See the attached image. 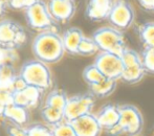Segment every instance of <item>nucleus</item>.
Wrapping results in <instances>:
<instances>
[{
	"mask_svg": "<svg viewBox=\"0 0 154 136\" xmlns=\"http://www.w3.org/2000/svg\"><path fill=\"white\" fill-rule=\"evenodd\" d=\"M32 53L37 60L45 64L57 63L65 53L62 37L57 32H43L32 41Z\"/></svg>",
	"mask_w": 154,
	"mask_h": 136,
	"instance_id": "1",
	"label": "nucleus"
},
{
	"mask_svg": "<svg viewBox=\"0 0 154 136\" xmlns=\"http://www.w3.org/2000/svg\"><path fill=\"white\" fill-rule=\"evenodd\" d=\"M120 122L113 129L105 132L108 136H138L144 128V117L142 113L133 105L120 106Z\"/></svg>",
	"mask_w": 154,
	"mask_h": 136,
	"instance_id": "2",
	"label": "nucleus"
},
{
	"mask_svg": "<svg viewBox=\"0 0 154 136\" xmlns=\"http://www.w3.org/2000/svg\"><path fill=\"white\" fill-rule=\"evenodd\" d=\"M21 77L27 83V85L34 86L41 90H46L51 86V73L47 64L32 60L22 65L19 73Z\"/></svg>",
	"mask_w": 154,
	"mask_h": 136,
	"instance_id": "3",
	"label": "nucleus"
},
{
	"mask_svg": "<svg viewBox=\"0 0 154 136\" xmlns=\"http://www.w3.org/2000/svg\"><path fill=\"white\" fill-rule=\"evenodd\" d=\"M92 38L99 46L100 51L122 56L124 50L127 48L123 32L112 26H105L97 29L93 33Z\"/></svg>",
	"mask_w": 154,
	"mask_h": 136,
	"instance_id": "4",
	"label": "nucleus"
},
{
	"mask_svg": "<svg viewBox=\"0 0 154 136\" xmlns=\"http://www.w3.org/2000/svg\"><path fill=\"white\" fill-rule=\"evenodd\" d=\"M27 24L36 32H56V21L51 17L48 5L42 0H38L31 8L25 10Z\"/></svg>",
	"mask_w": 154,
	"mask_h": 136,
	"instance_id": "5",
	"label": "nucleus"
},
{
	"mask_svg": "<svg viewBox=\"0 0 154 136\" xmlns=\"http://www.w3.org/2000/svg\"><path fill=\"white\" fill-rule=\"evenodd\" d=\"M121 58L124 64V71L121 80L130 85L142 81L146 74V71L143 65L140 55H138L133 49L127 47Z\"/></svg>",
	"mask_w": 154,
	"mask_h": 136,
	"instance_id": "6",
	"label": "nucleus"
},
{
	"mask_svg": "<svg viewBox=\"0 0 154 136\" xmlns=\"http://www.w3.org/2000/svg\"><path fill=\"white\" fill-rule=\"evenodd\" d=\"M26 42V33L12 20L0 21V46L17 49Z\"/></svg>",
	"mask_w": 154,
	"mask_h": 136,
	"instance_id": "7",
	"label": "nucleus"
},
{
	"mask_svg": "<svg viewBox=\"0 0 154 136\" xmlns=\"http://www.w3.org/2000/svg\"><path fill=\"white\" fill-rule=\"evenodd\" d=\"M135 20V13L131 4L126 0H116L108 21L112 27L121 32L127 31Z\"/></svg>",
	"mask_w": 154,
	"mask_h": 136,
	"instance_id": "8",
	"label": "nucleus"
},
{
	"mask_svg": "<svg viewBox=\"0 0 154 136\" xmlns=\"http://www.w3.org/2000/svg\"><path fill=\"white\" fill-rule=\"evenodd\" d=\"M94 104V96L91 93H84L70 96L68 98L64 110L65 120L72 122L83 115L92 113Z\"/></svg>",
	"mask_w": 154,
	"mask_h": 136,
	"instance_id": "9",
	"label": "nucleus"
},
{
	"mask_svg": "<svg viewBox=\"0 0 154 136\" xmlns=\"http://www.w3.org/2000/svg\"><path fill=\"white\" fill-rule=\"evenodd\" d=\"M93 64L101 70V72L107 79L118 81L122 77L124 64L121 56L101 51L99 55H97Z\"/></svg>",
	"mask_w": 154,
	"mask_h": 136,
	"instance_id": "10",
	"label": "nucleus"
},
{
	"mask_svg": "<svg viewBox=\"0 0 154 136\" xmlns=\"http://www.w3.org/2000/svg\"><path fill=\"white\" fill-rule=\"evenodd\" d=\"M75 0H51L48 3V10L51 17L56 22L67 23L73 17L75 13Z\"/></svg>",
	"mask_w": 154,
	"mask_h": 136,
	"instance_id": "11",
	"label": "nucleus"
},
{
	"mask_svg": "<svg viewBox=\"0 0 154 136\" xmlns=\"http://www.w3.org/2000/svg\"><path fill=\"white\" fill-rule=\"evenodd\" d=\"M71 122L77 136H101L103 129L100 126L95 114L89 113L83 115Z\"/></svg>",
	"mask_w": 154,
	"mask_h": 136,
	"instance_id": "12",
	"label": "nucleus"
},
{
	"mask_svg": "<svg viewBox=\"0 0 154 136\" xmlns=\"http://www.w3.org/2000/svg\"><path fill=\"white\" fill-rule=\"evenodd\" d=\"M116 0H89L86 8V17L91 21H103L109 18Z\"/></svg>",
	"mask_w": 154,
	"mask_h": 136,
	"instance_id": "13",
	"label": "nucleus"
},
{
	"mask_svg": "<svg viewBox=\"0 0 154 136\" xmlns=\"http://www.w3.org/2000/svg\"><path fill=\"white\" fill-rule=\"evenodd\" d=\"M95 116L103 131L107 132L118 126L120 122V106L107 104L95 114Z\"/></svg>",
	"mask_w": 154,
	"mask_h": 136,
	"instance_id": "14",
	"label": "nucleus"
},
{
	"mask_svg": "<svg viewBox=\"0 0 154 136\" xmlns=\"http://www.w3.org/2000/svg\"><path fill=\"white\" fill-rule=\"evenodd\" d=\"M43 90L34 86H27L24 90L13 93V102L16 105L22 106L27 109H34L38 107L41 100Z\"/></svg>",
	"mask_w": 154,
	"mask_h": 136,
	"instance_id": "15",
	"label": "nucleus"
},
{
	"mask_svg": "<svg viewBox=\"0 0 154 136\" xmlns=\"http://www.w3.org/2000/svg\"><path fill=\"white\" fill-rule=\"evenodd\" d=\"M3 116L6 122H13L19 126L27 127V125L29 124V109L16 105L14 103L4 108Z\"/></svg>",
	"mask_w": 154,
	"mask_h": 136,
	"instance_id": "16",
	"label": "nucleus"
},
{
	"mask_svg": "<svg viewBox=\"0 0 154 136\" xmlns=\"http://www.w3.org/2000/svg\"><path fill=\"white\" fill-rule=\"evenodd\" d=\"M84 37L85 36H84L83 32L78 27H70L67 31H65V33L62 36L65 51L72 56L78 55V48H79L80 43Z\"/></svg>",
	"mask_w": 154,
	"mask_h": 136,
	"instance_id": "17",
	"label": "nucleus"
},
{
	"mask_svg": "<svg viewBox=\"0 0 154 136\" xmlns=\"http://www.w3.org/2000/svg\"><path fill=\"white\" fill-rule=\"evenodd\" d=\"M116 82L118 81H116V80L107 79L106 77L101 83L89 86L90 93L94 98H107V96L111 95L114 92V90L116 88Z\"/></svg>",
	"mask_w": 154,
	"mask_h": 136,
	"instance_id": "18",
	"label": "nucleus"
},
{
	"mask_svg": "<svg viewBox=\"0 0 154 136\" xmlns=\"http://www.w3.org/2000/svg\"><path fill=\"white\" fill-rule=\"evenodd\" d=\"M41 117H42L44 124L51 126V128L65 120L64 111L46 105L43 106L41 109Z\"/></svg>",
	"mask_w": 154,
	"mask_h": 136,
	"instance_id": "19",
	"label": "nucleus"
},
{
	"mask_svg": "<svg viewBox=\"0 0 154 136\" xmlns=\"http://www.w3.org/2000/svg\"><path fill=\"white\" fill-rule=\"evenodd\" d=\"M67 101H68V96L66 95V93L63 90L55 89V90H51L48 93V95L46 96L45 105L64 111L65 107H66Z\"/></svg>",
	"mask_w": 154,
	"mask_h": 136,
	"instance_id": "20",
	"label": "nucleus"
},
{
	"mask_svg": "<svg viewBox=\"0 0 154 136\" xmlns=\"http://www.w3.org/2000/svg\"><path fill=\"white\" fill-rule=\"evenodd\" d=\"M140 38L144 47H154V22H146L137 29Z\"/></svg>",
	"mask_w": 154,
	"mask_h": 136,
	"instance_id": "21",
	"label": "nucleus"
},
{
	"mask_svg": "<svg viewBox=\"0 0 154 136\" xmlns=\"http://www.w3.org/2000/svg\"><path fill=\"white\" fill-rule=\"evenodd\" d=\"M83 79L87 83L88 86H91L101 83L102 81H104L106 79V77L101 72V70L94 64H92V65L87 66L83 70Z\"/></svg>",
	"mask_w": 154,
	"mask_h": 136,
	"instance_id": "22",
	"label": "nucleus"
},
{
	"mask_svg": "<svg viewBox=\"0 0 154 136\" xmlns=\"http://www.w3.org/2000/svg\"><path fill=\"white\" fill-rule=\"evenodd\" d=\"M16 77L17 75L13 65L0 66V88L11 90L12 84Z\"/></svg>",
	"mask_w": 154,
	"mask_h": 136,
	"instance_id": "23",
	"label": "nucleus"
},
{
	"mask_svg": "<svg viewBox=\"0 0 154 136\" xmlns=\"http://www.w3.org/2000/svg\"><path fill=\"white\" fill-rule=\"evenodd\" d=\"M100 51V48L93 38L89 37H84L82 39L81 43L78 48V55L84 56V57H89V56L95 55Z\"/></svg>",
	"mask_w": 154,
	"mask_h": 136,
	"instance_id": "24",
	"label": "nucleus"
},
{
	"mask_svg": "<svg viewBox=\"0 0 154 136\" xmlns=\"http://www.w3.org/2000/svg\"><path fill=\"white\" fill-rule=\"evenodd\" d=\"M140 57L146 73L154 75V47H145Z\"/></svg>",
	"mask_w": 154,
	"mask_h": 136,
	"instance_id": "25",
	"label": "nucleus"
},
{
	"mask_svg": "<svg viewBox=\"0 0 154 136\" xmlns=\"http://www.w3.org/2000/svg\"><path fill=\"white\" fill-rule=\"evenodd\" d=\"M18 61V55L16 49L0 46V66L14 65Z\"/></svg>",
	"mask_w": 154,
	"mask_h": 136,
	"instance_id": "26",
	"label": "nucleus"
},
{
	"mask_svg": "<svg viewBox=\"0 0 154 136\" xmlns=\"http://www.w3.org/2000/svg\"><path fill=\"white\" fill-rule=\"evenodd\" d=\"M29 136H54L53 128L46 124H32L27 126Z\"/></svg>",
	"mask_w": 154,
	"mask_h": 136,
	"instance_id": "27",
	"label": "nucleus"
},
{
	"mask_svg": "<svg viewBox=\"0 0 154 136\" xmlns=\"http://www.w3.org/2000/svg\"><path fill=\"white\" fill-rule=\"evenodd\" d=\"M54 136H77L71 122L64 120L61 124L53 127Z\"/></svg>",
	"mask_w": 154,
	"mask_h": 136,
	"instance_id": "28",
	"label": "nucleus"
},
{
	"mask_svg": "<svg viewBox=\"0 0 154 136\" xmlns=\"http://www.w3.org/2000/svg\"><path fill=\"white\" fill-rule=\"evenodd\" d=\"M5 133L8 136H29L27 127L19 126L10 122H5Z\"/></svg>",
	"mask_w": 154,
	"mask_h": 136,
	"instance_id": "29",
	"label": "nucleus"
},
{
	"mask_svg": "<svg viewBox=\"0 0 154 136\" xmlns=\"http://www.w3.org/2000/svg\"><path fill=\"white\" fill-rule=\"evenodd\" d=\"M38 0H6V3L14 10H27Z\"/></svg>",
	"mask_w": 154,
	"mask_h": 136,
	"instance_id": "30",
	"label": "nucleus"
},
{
	"mask_svg": "<svg viewBox=\"0 0 154 136\" xmlns=\"http://www.w3.org/2000/svg\"><path fill=\"white\" fill-rule=\"evenodd\" d=\"M13 103V92L11 90L0 88V105L6 107Z\"/></svg>",
	"mask_w": 154,
	"mask_h": 136,
	"instance_id": "31",
	"label": "nucleus"
},
{
	"mask_svg": "<svg viewBox=\"0 0 154 136\" xmlns=\"http://www.w3.org/2000/svg\"><path fill=\"white\" fill-rule=\"evenodd\" d=\"M27 83L20 77V75H17L16 79L14 80L12 84V87H11V91L14 93V92H19V91H22L24 90L25 88L27 87Z\"/></svg>",
	"mask_w": 154,
	"mask_h": 136,
	"instance_id": "32",
	"label": "nucleus"
},
{
	"mask_svg": "<svg viewBox=\"0 0 154 136\" xmlns=\"http://www.w3.org/2000/svg\"><path fill=\"white\" fill-rule=\"evenodd\" d=\"M137 2L144 10L149 11V12H153L154 0H137Z\"/></svg>",
	"mask_w": 154,
	"mask_h": 136,
	"instance_id": "33",
	"label": "nucleus"
},
{
	"mask_svg": "<svg viewBox=\"0 0 154 136\" xmlns=\"http://www.w3.org/2000/svg\"><path fill=\"white\" fill-rule=\"evenodd\" d=\"M6 5H8L6 0H0V17H1L2 15L4 14V12H5Z\"/></svg>",
	"mask_w": 154,
	"mask_h": 136,
	"instance_id": "34",
	"label": "nucleus"
},
{
	"mask_svg": "<svg viewBox=\"0 0 154 136\" xmlns=\"http://www.w3.org/2000/svg\"><path fill=\"white\" fill-rule=\"evenodd\" d=\"M4 108H5V107H3V106L0 105V124H1L3 120H5V119H4V116H3Z\"/></svg>",
	"mask_w": 154,
	"mask_h": 136,
	"instance_id": "35",
	"label": "nucleus"
},
{
	"mask_svg": "<svg viewBox=\"0 0 154 136\" xmlns=\"http://www.w3.org/2000/svg\"><path fill=\"white\" fill-rule=\"evenodd\" d=\"M153 13H154V8H153Z\"/></svg>",
	"mask_w": 154,
	"mask_h": 136,
	"instance_id": "36",
	"label": "nucleus"
}]
</instances>
